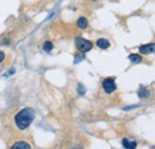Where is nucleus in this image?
<instances>
[{
	"instance_id": "nucleus-13",
	"label": "nucleus",
	"mask_w": 155,
	"mask_h": 149,
	"mask_svg": "<svg viewBox=\"0 0 155 149\" xmlns=\"http://www.w3.org/2000/svg\"><path fill=\"white\" fill-rule=\"evenodd\" d=\"M4 58H5V54H4L2 51H0V62H2Z\"/></svg>"
},
{
	"instance_id": "nucleus-3",
	"label": "nucleus",
	"mask_w": 155,
	"mask_h": 149,
	"mask_svg": "<svg viewBox=\"0 0 155 149\" xmlns=\"http://www.w3.org/2000/svg\"><path fill=\"white\" fill-rule=\"evenodd\" d=\"M103 88H104V91H105L106 93H109V94L115 92V90H116V82H115V80L111 79V78L105 79V80L103 81Z\"/></svg>"
},
{
	"instance_id": "nucleus-14",
	"label": "nucleus",
	"mask_w": 155,
	"mask_h": 149,
	"mask_svg": "<svg viewBox=\"0 0 155 149\" xmlns=\"http://www.w3.org/2000/svg\"><path fill=\"white\" fill-rule=\"evenodd\" d=\"M72 149H81V148H72Z\"/></svg>"
},
{
	"instance_id": "nucleus-5",
	"label": "nucleus",
	"mask_w": 155,
	"mask_h": 149,
	"mask_svg": "<svg viewBox=\"0 0 155 149\" xmlns=\"http://www.w3.org/2000/svg\"><path fill=\"white\" fill-rule=\"evenodd\" d=\"M122 146L125 149H136L137 147V142L134 140H130V138H123L122 141Z\"/></svg>"
},
{
	"instance_id": "nucleus-7",
	"label": "nucleus",
	"mask_w": 155,
	"mask_h": 149,
	"mask_svg": "<svg viewBox=\"0 0 155 149\" xmlns=\"http://www.w3.org/2000/svg\"><path fill=\"white\" fill-rule=\"evenodd\" d=\"M97 45L98 48H100V49H107L110 47V42L107 39H105V38H99L97 41Z\"/></svg>"
},
{
	"instance_id": "nucleus-12",
	"label": "nucleus",
	"mask_w": 155,
	"mask_h": 149,
	"mask_svg": "<svg viewBox=\"0 0 155 149\" xmlns=\"http://www.w3.org/2000/svg\"><path fill=\"white\" fill-rule=\"evenodd\" d=\"M78 92H79V94H84L85 93V87H84L82 85H79V87H78Z\"/></svg>"
},
{
	"instance_id": "nucleus-2",
	"label": "nucleus",
	"mask_w": 155,
	"mask_h": 149,
	"mask_svg": "<svg viewBox=\"0 0 155 149\" xmlns=\"http://www.w3.org/2000/svg\"><path fill=\"white\" fill-rule=\"evenodd\" d=\"M75 45L81 53H87L93 48V43L82 37H78L75 39Z\"/></svg>"
},
{
	"instance_id": "nucleus-11",
	"label": "nucleus",
	"mask_w": 155,
	"mask_h": 149,
	"mask_svg": "<svg viewBox=\"0 0 155 149\" xmlns=\"http://www.w3.org/2000/svg\"><path fill=\"white\" fill-rule=\"evenodd\" d=\"M54 48V45H53V43L51 42H49V41H47V42H44V44H43V49L45 50V51H51V49Z\"/></svg>"
},
{
	"instance_id": "nucleus-1",
	"label": "nucleus",
	"mask_w": 155,
	"mask_h": 149,
	"mask_svg": "<svg viewBox=\"0 0 155 149\" xmlns=\"http://www.w3.org/2000/svg\"><path fill=\"white\" fill-rule=\"evenodd\" d=\"M34 119H35V111L30 108L23 109L15 117L16 125L19 128L20 130H25L26 128H29V125L32 123Z\"/></svg>"
},
{
	"instance_id": "nucleus-4",
	"label": "nucleus",
	"mask_w": 155,
	"mask_h": 149,
	"mask_svg": "<svg viewBox=\"0 0 155 149\" xmlns=\"http://www.w3.org/2000/svg\"><path fill=\"white\" fill-rule=\"evenodd\" d=\"M154 43H148V44H143V45H141L138 49H140V53H142V54H150V53H153L154 51Z\"/></svg>"
},
{
	"instance_id": "nucleus-15",
	"label": "nucleus",
	"mask_w": 155,
	"mask_h": 149,
	"mask_svg": "<svg viewBox=\"0 0 155 149\" xmlns=\"http://www.w3.org/2000/svg\"><path fill=\"white\" fill-rule=\"evenodd\" d=\"M94 1H97V0H94Z\"/></svg>"
},
{
	"instance_id": "nucleus-10",
	"label": "nucleus",
	"mask_w": 155,
	"mask_h": 149,
	"mask_svg": "<svg viewBox=\"0 0 155 149\" xmlns=\"http://www.w3.org/2000/svg\"><path fill=\"white\" fill-rule=\"evenodd\" d=\"M129 60L131 62H134V63H138V62L142 61V57H141V55H138V54H131V55H129Z\"/></svg>"
},
{
	"instance_id": "nucleus-8",
	"label": "nucleus",
	"mask_w": 155,
	"mask_h": 149,
	"mask_svg": "<svg viewBox=\"0 0 155 149\" xmlns=\"http://www.w3.org/2000/svg\"><path fill=\"white\" fill-rule=\"evenodd\" d=\"M149 95H150L149 91H148L144 86H140V88H138V97H140V98L144 99V98H148Z\"/></svg>"
},
{
	"instance_id": "nucleus-9",
	"label": "nucleus",
	"mask_w": 155,
	"mask_h": 149,
	"mask_svg": "<svg viewBox=\"0 0 155 149\" xmlns=\"http://www.w3.org/2000/svg\"><path fill=\"white\" fill-rule=\"evenodd\" d=\"M77 25L79 29H86L87 25H88V22H87V19L85 18V17H80V18L78 19Z\"/></svg>"
},
{
	"instance_id": "nucleus-6",
	"label": "nucleus",
	"mask_w": 155,
	"mask_h": 149,
	"mask_svg": "<svg viewBox=\"0 0 155 149\" xmlns=\"http://www.w3.org/2000/svg\"><path fill=\"white\" fill-rule=\"evenodd\" d=\"M10 149H31V146L25 141H20V142H17L16 144H13Z\"/></svg>"
}]
</instances>
